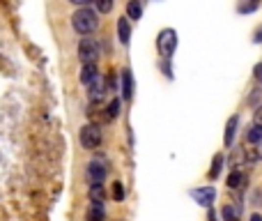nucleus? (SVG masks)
<instances>
[{
    "label": "nucleus",
    "instance_id": "f257e3e1",
    "mask_svg": "<svg viewBox=\"0 0 262 221\" xmlns=\"http://www.w3.org/2000/svg\"><path fill=\"white\" fill-rule=\"evenodd\" d=\"M71 25L78 35H90V32L97 30L99 25V16L95 9L90 7H83V9H76L74 16H71Z\"/></svg>",
    "mask_w": 262,
    "mask_h": 221
},
{
    "label": "nucleus",
    "instance_id": "f03ea898",
    "mask_svg": "<svg viewBox=\"0 0 262 221\" xmlns=\"http://www.w3.org/2000/svg\"><path fill=\"white\" fill-rule=\"evenodd\" d=\"M99 44L95 42V39L85 37L78 42V60L83 62V65H97V58H99Z\"/></svg>",
    "mask_w": 262,
    "mask_h": 221
},
{
    "label": "nucleus",
    "instance_id": "7ed1b4c3",
    "mask_svg": "<svg viewBox=\"0 0 262 221\" xmlns=\"http://www.w3.org/2000/svg\"><path fill=\"white\" fill-rule=\"evenodd\" d=\"M101 129H99L97 124H85L78 134V141H81L83 150H97L99 145H101Z\"/></svg>",
    "mask_w": 262,
    "mask_h": 221
},
{
    "label": "nucleus",
    "instance_id": "20e7f679",
    "mask_svg": "<svg viewBox=\"0 0 262 221\" xmlns=\"http://www.w3.org/2000/svg\"><path fill=\"white\" fill-rule=\"evenodd\" d=\"M191 198L202 207H210L214 200H216V189L214 187H198V189H191Z\"/></svg>",
    "mask_w": 262,
    "mask_h": 221
},
{
    "label": "nucleus",
    "instance_id": "39448f33",
    "mask_svg": "<svg viewBox=\"0 0 262 221\" xmlns=\"http://www.w3.org/2000/svg\"><path fill=\"white\" fill-rule=\"evenodd\" d=\"M175 49H177V35H175V30H164L159 35V51L166 58H170L175 53Z\"/></svg>",
    "mask_w": 262,
    "mask_h": 221
},
{
    "label": "nucleus",
    "instance_id": "423d86ee",
    "mask_svg": "<svg viewBox=\"0 0 262 221\" xmlns=\"http://www.w3.org/2000/svg\"><path fill=\"white\" fill-rule=\"evenodd\" d=\"M104 177H106V161L92 159L90 164H88V180H90V184L104 182Z\"/></svg>",
    "mask_w": 262,
    "mask_h": 221
},
{
    "label": "nucleus",
    "instance_id": "0eeeda50",
    "mask_svg": "<svg viewBox=\"0 0 262 221\" xmlns=\"http://www.w3.org/2000/svg\"><path fill=\"white\" fill-rule=\"evenodd\" d=\"M106 78L104 76H97V81L90 85V92H88V99L92 101V104H97V101H101L106 97Z\"/></svg>",
    "mask_w": 262,
    "mask_h": 221
},
{
    "label": "nucleus",
    "instance_id": "6e6552de",
    "mask_svg": "<svg viewBox=\"0 0 262 221\" xmlns=\"http://www.w3.org/2000/svg\"><path fill=\"white\" fill-rule=\"evenodd\" d=\"M122 99H127V101L134 99V76H131L129 69L122 72Z\"/></svg>",
    "mask_w": 262,
    "mask_h": 221
},
{
    "label": "nucleus",
    "instance_id": "1a4fd4ad",
    "mask_svg": "<svg viewBox=\"0 0 262 221\" xmlns=\"http://www.w3.org/2000/svg\"><path fill=\"white\" fill-rule=\"evenodd\" d=\"M97 76H99V69H97V65H83L81 67V83L83 85H92L95 81H97Z\"/></svg>",
    "mask_w": 262,
    "mask_h": 221
},
{
    "label": "nucleus",
    "instance_id": "9d476101",
    "mask_svg": "<svg viewBox=\"0 0 262 221\" xmlns=\"http://www.w3.org/2000/svg\"><path fill=\"white\" fill-rule=\"evenodd\" d=\"M118 39H120V44H129V39H131V25H129L127 16L118 19Z\"/></svg>",
    "mask_w": 262,
    "mask_h": 221
},
{
    "label": "nucleus",
    "instance_id": "9b49d317",
    "mask_svg": "<svg viewBox=\"0 0 262 221\" xmlns=\"http://www.w3.org/2000/svg\"><path fill=\"white\" fill-rule=\"evenodd\" d=\"M237 127H239V115H232L228 124H225V145L230 147L235 143V134H237Z\"/></svg>",
    "mask_w": 262,
    "mask_h": 221
},
{
    "label": "nucleus",
    "instance_id": "f8f14e48",
    "mask_svg": "<svg viewBox=\"0 0 262 221\" xmlns=\"http://www.w3.org/2000/svg\"><path fill=\"white\" fill-rule=\"evenodd\" d=\"M223 164H225V154L223 152H216V154H214V159H212V168H210V177H212V180H216V177L221 175Z\"/></svg>",
    "mask_w": 262,
    "mask_h": 221
},
{
    "label": "nucleus",
    "instance_id": "ddd939ff",
    "mask_svg": "<svg viewBox=\"0 0 262 221\" xmlns=\"http://www.w3.org/2000/svg\"><path fill=\"white\" fill-rule=\"evenodd\" d=\"M106 212H104V203H90L88 207V221H104Z\"/></svg>",
    "mask_w": 262,
    "mask_h": 221
},
{
    "label": "nucleus",
    "instance_id": "4468645a",
    "mask_svg": "<svg viewBox=\"0 0 262 221\" xmlns=\"http://www.w3.org/2000/svg\"><path fill=\"white\" fill-rule=\"evenodd\" d=\"M244 182H246V175H241L239 171H232L230 175H228V180H225V184L230 189H239V187H244Z\"/></svg>",
    "mask_w": 262,
    "mask_h": 221
},
{
    "label": "nucleus",
    "instance_id": "2eb2a0df",
    "mask_svg": "<svg viewBox=\"0 0 262 221\" xmlns=\"http://www.w3.org/2000/svg\"><path fill=\"white\" fill-rule=\"evenodd\" d=\"M90 200L92 203H104V182H95L90 184Z\"/></svg>",
    "mask_w": 262,
    "mask_h": 221
},
{
    "label": "nucleus",
    "instance_id": "dca6fc26",
    "mask_svg": "<svg viewBox=\"0 0 262 221\" xmlns=\"http://www.w3.org/2000/svg\"><path fill=\"white\" fill-rule=\"evenodd\" d=\"M127 16H131L134 21H138L143 16V5L138 2V0H129L127 2Z\"/></svg>",
    "mask_w": 262,
    "mask_h": 221
},
{
    "label": "nucleus",
    "instance_id": "f3484780",
    "mask_svg": "<svg viewBox=\"0 0 262 221\" xmlns=\"http://www.w3.org/2000/svg\"><path fill=\"white\" fill-rule=\"evenodd\" d=\"M246 138H248V143H251V145H258V143H260V141H262V127H258V124H253V127L248 129Z\"/></svg>",
    "mask_w": 262,
    "mask_h": 221
},
{
    "label": "nucleus",
    "instance_id": "a211bd4d",
    "mask_svg": "<svg viewBox=\"0 0 262 221\" xmlns=\"http://www.w3.org/2000/svg\"><path fill=\"white\" fill-rule=\"evenodd\" d=\"M106 115H108L111 120H115V118L120 115V99H113L111 104H108V108H106Z\"/></svg>",
    "mask_w": 262,
    "mask_h": 221
},
{
    "label": "nucleus",
    "instance_id": "6ab92c4d",
    "mask_svg": "<svg viewBox=\"0 0 262 221\" xmlns=\"http://www.w3.org/2000/svg\"><path fill=\"white\" fill-rule=\"evenodd\" d=\"M113 198L118 200V203L124 200V187H122L120 182H113Z\"/></svg>",
    "mask_w": 262,
    "mask_h": 221
},
{
    "label": "nucleus",
    "instance_id": "aec40b11",
    "mask_svg": "<svg viewBox=\"0 0 262 221\" xmlns=\"http://www.w3.org/2000/svg\"><path fill=\"white\" fill-rule=\"evenodd\" d=\"M258 7H260V2H246V5H239L237 9H239L241 14H248V12H255Z\"/></svg>",
    "mask_w": 262,
    "mask_h": 221
},
{
    "label": "nucleus",
    "instance_id": "412c9836",
    "mask_svg": "<svg viewBox=\"0 0 262 221\" xmlns=\"http://www.w3.org/2000/svg\"><path fill=\"white\" fill-rule=\"evenodd\" d=\"M221 214H223L225 221H235V219H237V217H235V210H232L230 205H225L223 210H221Z\"/></svg>",
    "mask_w": 262,
    "mask_h": 221
},
{
    "label": "nucleus",
    "instance_id": "4be33fe9",
    "mask_svg": "<svg viewBox=\"0 0 262 221\" xmlns=\"http://www.w3.org/2000/svg\"><path fill=\"white\" fill-rule=\"evenodd\" d=\"M97 9H99V12H111V9H113V0H104V2H97Z\"/></svg>",
    "mask_w": 262,
    "mask_h": 221
},
{
    "label": "nucleus",
    "instance_id": "5701e85b",
    "mask_svg": "<svg viewBox=\"0 0 262 221\" xmlns=\"http://www.w3.org/2000/svg\"><path fill=\"white\" fill-rule=\"evenodd\" d=\"M253 122L258 124V127H262V106L255 108V113H253Z\"/></svg>",
    "mask_w": 262,
    "mask_h": 221
},
{
    "label": "nucleus",
    "instance_id": "b1692460",
    "mask_svg": "<svg viewBox=\"0 0 262 221\" xmlns=\"http://www.w3.org/2000/svg\"><path fill=\"white\" fill-rule=\"evenodd\" d=\"M253 42H255V44H260V42H262V28H260V30H258V32H255Z\"/></svg>",
    "mask_w": 262,
    "mask_h": 221
},
{
    "label": "nucleus",
    "instance_id": "393cba45",
    "mask_svg": "<svg viewBox=\"0 0 262 221\" xmlns=\"http://www.w3.org/2000/svg\"><path fill=\"white\" fill-rule=\"evenodd\" d=\"M255 76L262 78V65H258V67H255Z\"/></svg>",
    "mask_w": 262,
    "mask_h": 221
},
{
    "label": "nucleus",
    "instance_id": "a878e982",
    "mask_svg": "<svg viewBox=\"0 0 262 221\" xmlns=\"http://www.w3.org/2000/svg\"><path fill=\"white\" fill-rule=\"evenodd\" d=\"M255 150H258V159H262V141L258 143V147H255Z\"/></svg>",
    "mask_w": 262,
    "mask_h": 221
},
{
    "label": "nucleus",
    "instance_id": "bb28decb",
    "mask_svg": "<svg viewBox=\"0 0 262 221\" xmlns=\"http://www.w3.org/2000/svg\"><path fill=\"white\" fill-rule=\"evenodd\" d=\"M251 221H262V214H253V217H251Z\"/></svg>",
    "mask_w": 262,
    "mask_h": 221
},
{
    "label": "nucleus",
    "instance_id": "cd10ccee",
    "mask_svg": "<svg viewBox=\"0 0 262 221\" xmlns=\"http://www.w3.org/2000/svg\"><path fill=\"white\" fill-rule=\"evenodd\" d=\"M210 221H216V214L214 212H210Z\"/></svg>",
    "mask_w": 262,
    "mask_h": 221
},
{
    "label": "nucleus",
    "instance_id": "c85d7f7f",
    "mask_svg": "<svg viewBox=\"0 0 262 221\" xmlns=\"http://www.w3.org/2000/svg\"><path fill=\"white\" fill-rule=\"evenodd\" d=\"M235 221H239V219H235Z\"/></svg>",
    "mask_w": 262,
    "mask_h": 221
},
{
    "label": "nucleus",
    "instance_id": "c756f323",
    "mask_svg": "<svg viewBox=\"0 0 262 221\" xmlns=\"http://www.w3.org/2000/svg\"><path fill=\"white\" fill-rule=\"evenodd\" d=\"M260 81H262V78H260Z\"/></svg>",
    "mask_w": 262,
    "mask_h": 221
}]
</instances>
